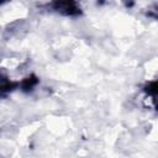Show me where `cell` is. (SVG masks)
Here are the masks:
<instances>
[{
  "label": "cell",
  "mask_w": 158,
  "mask_h": 158,
  "mask_svg": "<svg viewBox=\"0 0 158 158\" xmlns=\"http://www.w3.org/2000/svg\"><path fill=\"white\" fill-rule=\"evenodd\" d=\"M46 9H48L52 12L69 17H77L83 14L80 4L73 0H56L46 4Z\"/></svg>",
  "instance_id": "6da1fadb"
},
{
  "label": "cell",
  "mask_w": 158,
  "mask_h": 158,
  "mask_svg": "<svg viewBox=\"0 0 158 158\" xmlns=\"http://www.w3.org/2000/svg\"><path fill=\"white\" fill-rule=\"evenodd\" d=\"M15 89H19V81L10 80L7 75L0 72V96H5Z\"/></svg>",
  "instance_id": "7a4b0ae2"
},
{
  "label": "cell",
  "mask_w": 158,
  "mask_h": 158,
  "mask_svg": "<svg viewBox=\"0 0 158 158\" xmlns=\"http://www.w3.org/2000/svg\"><path fill=\"white\" fill-rule=\"evenodd\" d=\"M38 81H40L38 78L35 74H31V75L26 77L25 79H22L21 81H19V89H21L22 91L30 93V91H32L37 86Z\"/></svg>",
  "instance_id": "3957f363"
},
{
  "label": "cell",
  "mask_w": 158,
  "mask_h": 158,
  "mask_svg": "<svg viewBox=\"0 0 158 158\" xmlns=\"http://www.w3.org/2000/svg\"><path fill=\"white\" fill-rule=\"evenodd\" d=\"M143 91L146 94L147 98H151L153 104H156V96H157V81L156 80H152V81H148L144 84L143 86Z\"/></svg>",
  "instance_id": "277c9868"
}]
</instances>
